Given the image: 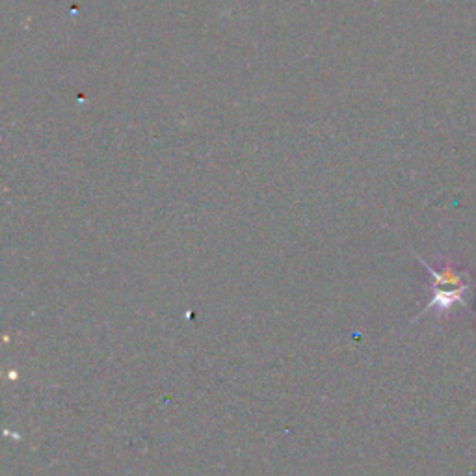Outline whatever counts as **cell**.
Returning a JSON list of instances; mask_svg holds the SVG:
<instances>
[{
  "label": "cell",
  "mask_w": 476,
  "mask_h": 476,
  "mask_svg": "<svg viewBox=\"0 0 476 476\" xmlns=\"http://www.w3.org/2000/svg\"><path fill=\"white\" fill-rule=\"evenodd\" d=\"M417 259L426 268L428 274L432 275V299L422 309L417 320L432 309H436L437 313L447 314L450 313L454 305H467L465 294L471 289V274L469 272L458 270L450 260H443V265L439 268H433L430 262H426L421 257H417Z\"/></svg>",
  "instance_id": "obj_1"
}]
</instances>
